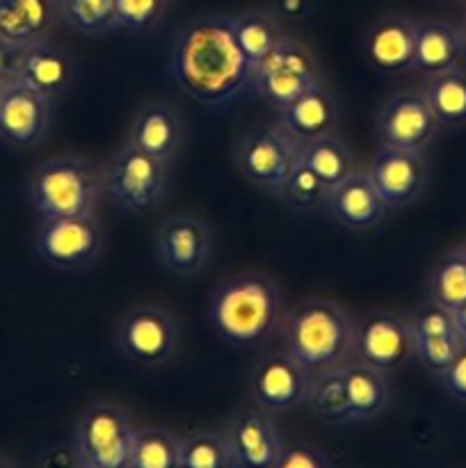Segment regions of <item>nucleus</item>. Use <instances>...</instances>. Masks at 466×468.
<instances>
[{
  "mask_svg": "<svg viewBox=\"0 0 466 468\" xmlns=\"http://www.w3.org/2000/svg\"><path fill=\"white\" fill-rule=\"evenodd\" d=\"M277 126L288 133L297 144H306L311 140L334 133L338 122V101L323 80L302 91L297 99L277 110Z\"/></svg>",
  "mask_w": 466,
  "mask_h": 468,
  "instance_id": "21",
  "label": "nucleus"
},
{
  "mask_svg": "<svg viewBox=\"0 0 466 468\" xmlns=\"http://www.w3.org/2000/svg\"><path fill=\"white\" fill-rule=\"evenodd\" d=\"M272 468H334L327 452L313 443H286Z\"/></svg>",
  "mask_w": 466,
  "mask_h": 468,
  "instance_id": "38",
  "label": "nucleus"
},
{
  "mask_svg": "<svg viewBox=\"0 0 466 468\" xmlns=\"http://www.w3.org/2000/svg\"><path fill=\"white\" fill-rule=\"evenodd\" d=\"M155 259L167 272L178 277H196L210 263L215 251L208 224L192 215H176L160 224L155 233Z\"/></svg>",
  "mask_w": 466,
  "mask_h": 468,
  "instance_id": "14",
  "label": "nucleus"
},
{
  "mask_svg": "<svg viewBox=\"0 0 466 468\" xmlns=\"http://www.w3.org/2000/svg\"><path fill=\"white\" fill-rule=\"evenodd\" d=\"M329 197V186L302 160H297V165L292 167V172L288 174L286 186H283L281 197L279 199L286 201L291 208L295 210H313L320 206L327 204Z\"/></svg>",
  "mask_w": 466,
  "mask_h": 468,
  "instance_id": "34",
  "label": "nucleus"
},
{
  "mask_svg": "<svg viewBox=\"0 0 466 468\" xmlns=\"http://www.w3.org/2000/svg\"><path fill=\"white\" fill-rule=\"evenodd\" d=\"M0 468H16V466H14L9 460H5V457H0Z\"/></svg>",
  "mask_w": 466,
  "mask_h": 468,
  "instance_id": "44",
  "label": "nucleus"
},
{
  "mask_svg": "<svg viewBox=\"0 0 466 468\" xmlns=\"http://www.w3.org/2000/svg\"><path fill=\"white\" fill-rule=\"evenodd\" d=\"M300 160V144L283 128L263 126L245 131L233 146V165L242 178L270 197H281L288 174Z\"/></svg>",
  "mask_w": 466,
  "mask_h": 468,
  "instance_id": "7",
  "label": "nucleus"
},
{
  "mask_svg": "<svg viewBox=\"0 0 466 468\" xmlns=\"http://www.w3.org/2000/svg\"><path fill=\"white\" fill-rule=\"evenodd\" d=\"M0 90H3V87H0Z\"/></svg>",
  "mask_w": 466,
  "mask_h": 468,
  "instance_id": "47",
  "label": "nucleus"
},
{
  "mask_svg": "<svg viewBox=\"0 0 466 468\" xmlns=\"http://www.w3.org/2000/svg\"><path fill=\"white\" fill-rule=\"evenodd\" d=\"M178 468H236L224 432H192L178 439Z\"/></svg>",
  "mask_w": 466,
  "mask_h": 468,
  "instance_id": "33",
  "label": "nucleus"
},
{
  "mask_svg": "<svg viewBox=\"0 0 466 468\" xmlns=\"http://www.w3.org/2000/svg\"><path fill=\"white\" fill-rule=\"evenodd\" d=\"M452 315H455L457 332H460V336L466 341V302H461V304L452 311Z\"/></svg>",
  "mask_w": 466,
  "mask_h": 468,
  "instance_id": "41",
  "label": "nucleus"
},
{
  "mask_svg": "<svg viewBox=\"0 0 466 468\" xmlns=\"http://www.w3.org/2000/svg\"><path fill=\"white\" fill-rule=\"evenodd\" d=\"M437 3L448 5V7H466V0H437Z\"/></svg>",
  "mask_w": 466,
  "mask_h": 468,
  "instance_id": "42",
  "label": "nucleus"
},
{
  "mask_svg": "<svg viewBox=\"0 0 466 468\" xmlns=\"http://www.w3.org/2000/svg\"><path fill=\"white\" fill-rule=\"evenodd\" d=\"M409 329L414 336H429V334H452L457 332L455 315L450 309L437 304V302L428 300L423 306L414 311V314L407 318ZM460 334V332H457Z\"/></svg>",
  "mask_w": 466,
  "mask_h": 468,
  "instance_id": "37",
  "label": "nucleus"
},
{
  "mask_svg": "<svg viewBox=\"0 0 466 468\" xmlns=\"http://www.w3.org/2000/svg\"><path fill=\"white\" fill-rule=\"evenodd\" d=\"M224 439L236 468H272L286 446L274 420L263 410H245L233 416Z\"/></svg>",
  "mask_w": 466,
  "mask_h": 468,
  "instance_id": "18",
  "label": "nucleus"
},
{
  "mask_svg": "<svg viewBox=\"0 0 466 468\" xmlns=\"http://www.w3.org/2000/svg\"><path fill=\"white\" fill-rule=\"evenodd\" d=\"M131 416L110 402H94L76 420L71 451L76 466L128 468L132 434Z\"/></svg>",
  "mask_w": 466,
  "mask_h": 468,
  "instance_id": "5",
  "label": "nucleus"
},
{
  "mask_svg": "<svg viewBox=\"0 0 466 468\" xmlns=\"http://www.w3.org/2000/svg\"><path fill=\"white\" fill-rule=\"evenodd\" d=\"M21 50L16 46L7 44L5 39H0V87L9 85V82H16V71H18V58H21Z\"/></svg>",
  "mask_w": 466,
  "mask_h": 468,
  "instance_id": "40",
  "label": "nucleus"
},
{
  "mask_svg": "<svg viewBox=\"0 0 466 468\" xmlns=\"http://www.w3.org/2000/svg\"><path fill=\"white\" fill-rule=\"evenodd\" d=\"M327 210L343 229H350L355 233L370 231L384 222L388 208L382 201L379 192L375 190L365 169H355L350 176L329 190Z\"/></svg>",
  "mask_w": 466,
  "mask_h": 468,
  "instance_id": "20",
  "label": "nucleus"
},
{
  "mask_svg": "<svg viewBox=\"0 0 466 468\" xmlns=\"http://www.w3.org/2000/svg\"><path fill=\"white\" fill-rule=\"evenodd\" d=\"M439 133L441 123L437 122L420 90L397 91L377 114V137L382 146L391 149L423 154L437 140Z\"/></svg>",
  "mask_w": 466,
  "mask_h": 468,
  "instance_id": "11",
  "label": "nucleus"
},
{
  "mask_svg": "<svg viewBox=\"0 0 466 468\" xmlns=\"http://www.w3.org/2000/svg\"><path fill=\"white\" fill-rule=\"evenodd\" d=\"M128 468H178V437L163 428L135 430Z\"/></svg>",
  "mask_w": 466,
  "mask_h": 468,
  "instance_id": "30",
  "label": "nucleus"
},
{
  "mask_svg": "<svg viewBox=\"0 0 466 468\" xmlns=\"http://www.w3.org/2000/svg\"><path fill=\"white\" fill-rule=\"evenodd\" d=\"M361 53L382 76L414 71L416 21L405 14H384L364 32Z\"/></svg>",
  "mask_w": 466,
  "mask_h": 468,
  "instance_id": "17",
  "label": "nucleus"
},
{
  "mask_svg": "<svg viewBox=\"0 0 466 468\" xmlns=\"http://www.w3.org/2000/svg\"><path fill=\"white\" fill-rule=\"evenodd\" d=\"M128 144L151 155L169 160L183 144V122L167 103H146L137 110L131 123Z\"/></svg>",
  "mask_w": 466,
  "mask_h": 468,
  "instance_id": "24",
  "label": "nucleus"
},
{
  "mask_svg": "<svg viewBox=\"0 0 466 468\" xmlns=\"http://www.w3.org/2000/svg\"><path fill=\"white\" fill-rule=\"evenodd\" d=\"M414 336V334H411ZM464 338L457 332L452 334H429V336H414V359L425 370L437 378L441 370L448 368L457 352L464 346Z\"/></svg>",
  "mask_w": 466,
  "mask_h": 468,
  "instance_id": "35",
  "label": "nucleus"
},
{
  "mask_svg": "<svg viewBox=\"0 0 466 468\" xmlns=\"http://www.w3.org/2000/svg\"><path fill=\"white\" fill-rule=\"evenodd\" d=\"M117 350L128 364L137 368H155L176 355L178 343H181V329L172 314H167L160 306H135L128 311L119 323Z\"/></svg>",
  "mask_w": 466,
  "mask_h": 468,
  "instance_id": "9",
  "label": "nucleus"
},
{
  "mask_svg": "<svg viewBox=\"0 0 466 468\" xmlns=\"http://www.w3.org/2000/svg\"><path fill=\"white\" fill-rule=\"evenodd\" d=\"M59 21L78 35H105L117 27L114 0H59Z\"/></svg>",
  "mask_w": 466,
  "mask_h": 468,
  "instance_id": "31",
  "label": "nucleus"
},
{
  "mask_svg": "<svg viewBox=\"0 0 466 468\" xmlns=\"http://www.w3.org/2000/svg\"><path fill=\"white\" fill-rule=\"evenodd\" d=\"M315 82H320L318 59L309 46L291 37L256 62L251 71V90L274 110L291 103Z\"/></svg>",
  "mask_w": 466,
  "mask_h": 468,
  "instance_id": "8",
  "label": "nucleus"
},
{
  "mask_svg": "<svg viewBox=\"0 0 466 468\" xmlns=\"http://www.w3.org/2000/svg\"><path fill=\"white\" fill-rule=\"evenodd\" d=\"M27 201L41 219L94 215L103 197V176L76 155L41 163L27 178Z\"/></svg>",
  "mask_w": 466,
  "mask_h": 468,
  "instance_id": "4",
  "label": "nucleus"
},
{
  "mask_svg": "<svg viewBox=\"0 0 466 468\" xmlns=\"http://www.w3.org/2000/svg\"><path fill=\"white\" fill-rule=\"evenodd\" d=\"M347 384V400H350L352 423L377 419L391 402V379L384 370L373 368L361 361L343 364Z\"/></svg>",
  "mask_w": 466,
  "mask_h": 468,
  "instance_id": "25",
  "label": "nucleus"
},
{
  "mask_svg": "<svg viewBox=\"0 0 466 468\" xmlns=\"http://www.w3.org/2000/svg\"><path fill=\"white\" fill-rule=\"evenodd\" d=\"M355 327V320L336 302L306 300L283 315V346L311 375H318L347 364Z\"/></svg>",
  "mask_w": 466,
  "mask_h": 468,
  "instance_id": "3",
  "label": "nucleus"
},
{
  "mask_svg": "<svg viewBox=\"0 0 466 468\" xmlns=\"http://www.w3.org/2000/svg\"><path fill=\"white\" fill-rule=\"evenodd\" d=\"M429 300L446 309L455 311L461 302H466V259L460 250L448 251L429 272L428 283Z\"/></svg>",
  "mask_w": 466,
  "mask_h": 468,
  "instance_id": "32",
  "label": "nucleus"
},
{
  "mask_svg": "<svg viewBox=\"0 0 466 468\" xmlns=\"http://www.w3.org/2000/svg\"><path fill=\"white\" fill-rule=\"evenodd\" d=\"M300 160L304 165H309V167L327 183L329 190H332L336 183H341L345 176H350L356 169L355 155H352L350 146L343 140H338L334 133L302 144Z\"/></svg>",
  "mask_w": 466,
  "mask_h": 468,
  "instance_id": "28",
  "label": "nucleus"
},
{
  "mask_svg": "<svg viewBox=\"0 0 466 468\" xmlns=\"http://www.w3.org/2000/svg\"><path fill=\"white\" fill-rule=\"evenodd\" d=\"M283 297L277 282L260 272H242L217 283L208 300L213 332L236 347H256L283 324Z\"/></svg>",
  "mask_w": 466,
  "mask_h": 468,
  "instance_id": "2",
  "label": "nucleus"
},
{
  "mask_svg": "<svg viewBox=\"0 0 466 468\" xmlns=\"http://www.w3.org/2000/svg\"><path fill=\"white\" fill-rule=\"evenodd\" d=\"M420 94L441 128L466 126V67L423 78Z\"/></svg>",
  "mask_w": 466,
  "mask_h": 468,
  "instance_id": "26",
  "label": "nucleus"
},
{
  "mask_svg": "<svg viewBox=\"0 0 466 468\" xmlns=\"http://www.w3.org/2000/svg\"><path fill=\"white\" fill-rule=\"evenodd\" d=\"M457 250H460L461 256H464V259H466V242H464V245H461V247H457Z\"/></svg>",
  "mask_w": 466,
  "mask_h": 468,
  "instance_id": "45",
  "label": "nucleus"
},
{
  "mask_svg": "<svg viewBox=\"0 0 466 468\" xmlns=\"http://www.w3.org/2000/svg\"><path fill=\"white\" fill-rule=\"evenodd\" d=\"M365 172L388 210L416 204L428 186V163L416 151L379 146Z\"/></svg>",
  "mask_w": 466,
  "mask_h": 468,
  "instance_id": "15",
  "label": "nucleus"
},
{
  "mask_svg": "<svg viewBox=\"0 0 466 468\" xmlns=\"http://www.w3.org/2000/svg\"><path fill=\"white\" fill-rule=\"evenodd\" d=\"M78 78V64L73 55L48 41H39L21 50L16 82L30 87L37 94L55 101L73 90Z\"/></svg>",
  "mask_w": 466,
  "mask_h": 468,
  "instance_id": "19",
  "label": "nucleus"
},
{
  "mask_svg": "<svg viewBox=\"0 0 466 468\" xmlns=\"http://www.w3.org/2000/svg\"><path fill=\"white\" fill-rule=\"evenodd\" d=\"M306 407L311 410V414H315L320 420H324L329 425L352 423L343 366L313 375L309 398H306Z\"/></svg>",
  "mask_w": 466,
  "mask_h": 468,
  "instance_id": "27",
  "label": "nucleus"
},
{
  "mask_svg": "<svg viewBox=\"0 0 466 468\" xmlns=\"http://www.w3.org/2000/svg\"><path fill=\"white\" fill-rule=\"evenodd\" d=\"M460 67H466V41L460 26L441 18L416 21L414 71L428 78Z\"/></svg>",
  "mask_w": 466,
  "mask_h": 468,
  "instance_id": "22",
  "label": "nucleus"
},
{
  "mask_svg": "<svg viewBox=\"0 0 466 468\" xmlns=\"http://www.w3.org/2000/svg\"><path fill=\"white\" fill-rule=\"evenodd\" d=\"M169 69L178 90L201 105L233 103L251 87L254 64L233 35V16L192 18L174 37Z\"/></svg>",
  "mask_w": 466,
  "mask_h": 468,
  "instance_id": "1",
  "label": "nucleus"
},
{
  "mask_svg": "<svg viewBox=\"0 0 466 468\" xmlns=\"http://www.w3.org/2000/svg\"><path fill=\"white\" fill-rule=\"evenodd\" d=\"M55 101L37 94L21 82L0 90V140L14 149L41 144L53 126Z\"/></svg>",
  "mask_w": 466,
  "mask_h": 468,
  "instance_id": "16",
  "label": "nucleus"
},
{
  "mask_svg": "<svg viewBox=\"0 0 466 468\" xmlns=\"http://www.w3.org/2000/svg\"><path fill=\"white\" fill-rule=\"evenodd\" d=\"M355 361L391 373L414 359V336L407 318L388 311H375L361 318L352 343Z\"/></svg>",
  "mask_w": 466,
  "mask_h": 468,
  "instance_id": "12",
  "label": "nucleus"
},
{
  "mask_svg": "<svg viewBox=\"0 0 466 468\" xmlns=\"http://www.w3.org/2000/svg\"><path fill=\"white\" fill-rule=\"evenodd\" d=\"M233 35L251 64L260 62L286 39L281 23L268 12H247L233 16Z\"/></svg>",
  "mask_w": 466,
  "mask_h": 468,
  "instance_id": "29",
  "label": "nucleus"
},
{
  "mask_svg": "<svg viewBox=\"0 0 466 468\" xmlns=\"http://www.w3.org/2000/svg\"><path fill=\"white\" fill-rule=\"evenodd\" d=\"M457 26H460L461 37H464V41H466V9H464V14H461V21L457 23Z\"/></svg>",
  "mask_w": 466,
  "mask_h": 468,
  "instance_id": "43",
  "label": "nucleus"
},
{
  "mask_svg": "<svg viewBox=\"0 0 466 468\" xmlns=\"http://www.w3.org/2000/svg\"><path fill=\"white\" fill-rule=\"evenodd\" d=\"M105 233L94 215L41 219L37 231V254L50 268L78 272L99 261Z\"/></svg>",
  "mask_w": 466,
  "mask_h": 468,
  "instance_id": "10",
  "label": "nucleus"
},
{
  "mask_svg": "<svg viewBox=\"0 0 466 468\" xmlns=\"http://www.w3.org/2000/svg\"><path fill=\"white\" fill-rule=\"evenodd\" d=\"M437 382L452 400L466 402V343L448 364V368L437 375Z\"/></svg>",
  "mask_w": 466,
  "mask_h": 468,
  "instance_id": "39",
  "label": "nucleus"
},
{
  "mask_svg": "<svg viewBox=\"0 0 466 468\" xmlns=\"http://www.w3.org/2000/svg\"><path fill=\"white\" fill-rule=\"evenodd\" d=\"M59 23V0H0V39L16 48L48 41Z\"/></svg>",
  "mask_w": 466,
  "mask_h": 468,
  "instance_id": "23",
  "label": "nucleus"
},
{
  "mask_svg": "<svg viewBox=\"0 0 466 468\" xmlns=\"http://www.w3.org/2000/svg\"><path fill=\"white\" fill-rule=\"evenodd\" d=\"M167 0H114L117 27L131 35H149L160 26Z\"/></svg>",
  "mask_w": 466,
  "mask_h": 468,
  "instance_id": "36",
  "label": "nucleus"
},
{
  "mask_svg": "<svg viewBox=\"0 0 466 468\" xmlns=\"http://www.w3.org/2000/svg\"><path fill=\"white\" fill-rule=\"evenodd\" d=\"M76 468H90V466H76Z\"/></svg>",
  "mask_w": 466,
  "mask_h": 468,
  "instance_id": "46",
  "label": "nucleus"
},
{
  "mask_svg": "<svg viewBox=\"0 0 466 468\" xmlns=\"http://www.w3.org/2000/svg\"><path fill=\"white\" fill-rule=\"evenodd\" d=\"M313 375L286 350L265 355L249 375V396L259 410L292 411L306 405Z\"/></svg>",
  "mask_w": 466,
  "mask_h": 468,
  "instance_id": "13",
  "label": "nucleus"
},
{
  "mask_svg": "<svg viewBox=\"0 0 466 468\" xmlns=\"http://www.w3.org/2000/svg\"><path fill=\"white\" fill-rule=\"evenodd\" d=\"M169 183L167 160L126 144L103 174V187L123 213H149L163 204Z\"/></svg>",
  "mask_w": 466,
  "mask_h": 468,
  "instance_id": "6",
  "label": "nucleus"
}]
</instances>
